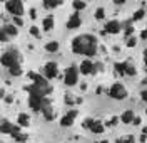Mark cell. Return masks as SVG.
Returning <instances> with one entry per match:
<instances>
[{
	"instance_id": "15",
	"label": "cell",
	"mask_w": 147,
	"mask_h": 143,
	"mask_svg": "<svg viewBox=\"0 0 147 143\" xmlns=\"http://www.w3.org/2000/svg\"><path fill=\"white\" fill-rule=\"evenodd\" d=\"M134 118H136V114H134L132 109H127V111H124V113L120 114V121H122V123H125V125L134 123Z\"/></svg>"
},
{
	"instance_id": "14",
	"label": "cell",
	"mask_w": 147,
	"mask_h": 143,
	"mask_svg": "<svg viewBox=\"0 0 147 143\" xmlns=\"http://www.w3.org/2000/svg\"><path fill=\"white\" fill-rule=\"evenodd\" d=\"M65 25H67V29H72V30L74 29H79L80 25H82L80 15H79V14H72V15L67 19V24H65Z\"/></svg>"
},
{
	"instance_id": "35",
	"label": "cell",
	"mask_w": 147,
	"mask_h": 143,
	"mask_svg": "<svg viewBox=\"0 0 147 143\" xmlns=\"http://www.w3.org/2000/svg\"><path fill=\"white\" fill-rule=\"evenodd\" d=\"M130 34H132V27H127V29H125V36L130 37Z\"/></svg>"
},
{
	"instance_id": "19",
	"label": "cell",
	"mask_w": 147,
	"mask_h": 143,
	"mask_svg": "<svg viewBox=\"0 0 147 143\" xmlns=\"http://www.w3.org/2000/svg\"><path fill=\"white\" fill-rule=\"evenodd\" d=\"M44 118H45L47 121H52L54 120V116H55V111H54V108H52V105H49L47 108H44Z\"/></svg>"
},
{
	"instance_id": "11",
	"label": "cell",
	"mask_w": 147,
	"mask_h": 143,
	"mask_svg": "<svg viewBox=\"0 0 147 143\" xmlns=\"http://www.w3.org/2000/svg\"><path fill=\"white\" fill-rule=\"evenodd\" d=\"M44 74H45V79H54V77H57V74H59L57 62H54V61L47 62L45 67H44Z\"/></svg>"
},
{
	"instance_id": "24",
	"label": "cell",
	"mask_w": 147,
	"mask_h": 143,
	"mask_svg": "<svg viewBox=\"0 0 147 143\" xmlns=\"http://www.w3.org/2000/svg\"><path fill=\"white\" fill-rule=\"evenodd\" d=\"M72 5H74V9H75V10H84L85 7H87V2H82V0H75Z\"/></svg>"
},
{
	"instance_id": "42",
	"label": "cell",
	"mask_w": 147,
	"mask_h": 143,
	"mask_svg": "<svg viewBox=\"0 0 147 143\" xmlns=\"http://www.w3.org/2000/svg\"><path fill=\"white\" fill-rule=\"evenodd\" d=\"M2 96H3V89H2V88H0V98H2Z\"/></svg>"
},
{
	"instance_id": "39",
	"label": "cell",
	"mask_w": 147,
	"mask_h": 143,
	"mask_svg": "<svg viewBox=\"0 0 147 143\" xmlns=\"http://www.w3.org/2000/svg\"><path fill=\"white\" fill-rule=\"evenodd\" d=\"M134 125H140V118H139V116L134 118Z\"/></svg>"
},
{
	"instance_id": "1",
	"label": "cell",
	"mask_w": 147,
	"mask_h": 143,
	"mask_svg": "<svg viewBox=\"0 0 147 143\" xmlns=\"http://www.w3.org/2000/svg\"><path fill=\"white\" fill-rule=\"evenodd\" d=\"M74 54H82V56L92 57L97 54V37L92 34H82L77 36L72 40Z\"/></svg>"
},
{
	"instance_id": "30",
	"label": "cell",
	"mask_w": 147,
	"mask_h": 143,
	"mask_svg": "<svg viewBox=\"0 0 147 143\" xmlns=\"http://www.w3.org/2000/svg\"><path fill=\"white\" fill-rule=\"evenodd\" d=\"M125 40H127V42H125V44H127V47H136V44H137L136 37H127Z\"/></svg>"
},
{
	"instance_id": "36",
	"label": "cell",
	"mask_w": 147,
	"mask_h": 143,
	"mask_svg": "<svg viewBox=\"0 0 147 143\" xmlns=\"http://www.w3.org/2000/svg\"><path fill=\"white\" fill-rule=\"evenodd\" d=\"M140 39H147V29H146V30H142V32H140Z\"/></svg>"
},
{
	"instance_id": "17",
	"label": "cell",
	"mask_w": 147,
	"mask_h": 143,
	"mask_svg": "<svg viewBox=\"0 0 147 143\" xmlns=\"http://www.w3.org/2000/svg\"><path fill=\"white\" fill-rule=\"evenodd\" d=\"M3 30H5V34L9 36V37H15L18 34V29H17V25H13V24H5L3 25Z\"/></svg>"
},
{
	"instance_id": "12",
	"label": "cell",
	"mask_w": 147,
	"mask_h": 143,
	"mask_svg": "<svg viewBox=\"0 0 147 143\" xmlns=\"http://www.w3.org/2000/svg\"><path fill=\"white\" fill-rule=\"evenodd\" d=\"M79 71H80V74H85V76L94 74V73H95V64L92 62L90 59H85V61H82V62H80Z\"/></svg>"
},
{
	"instance_id": "21",
	"label": "cell",
	"mask_w": 147,
	"mask_h": 143,
	"mask_svg": "<svg viewBox=\"0 0 147 143\" xmlns=\"http://www.w3.org/2000/svg\"><path fill=\"white\" fill-rule=\"evenodd\" d=\"M59 47H60V46H59V42H57V40H50V42H47V44H45V51H47V52H57Z\"/></svg>"
},
{
	"instance_id": "37",
	"label": "cell",
	"mask_w": 147,
	"mask_h": 143,
	"mask_svg": "<svg viewBox=\"0 0 147 143\" xmlns=\"http://www.w3.org/2000/svg\"><path fill=\"white\" fill-rule=\"evenodd\" d=\"M65 103H69V105H72L74 101H72V98L70 96H65Z\"/></svg>"
},
{
	"instance_id": "22",
	"label": "cell",
	"mask_w": 147,
	"mask_h": 143,
	"mask_svg": "<svg viewBox=\"0 0 147 143\" xmlns=\"http://www.w3.org/2000/svg\"><path fill=\"white\" fill-rule=\"evenodd\" d=\"M9 73L10 74H12V76H22V73H24V71H22V66H20V64H17V66H12L9 69Z\"/></svg>"
},
{
	"instance_id": "32",
	"label": "cell",
	"mask_w": 147,
	"mask_h": 143,
	"mask_svg": "<svg viewBox=\"0 0 147 143\" xmlns=\"http://www.w3.org/2000/svg\"><path fill=\"white\" fill-rule=\"evenodd\" d=\"M7 40H9V36L5 34L3 29H0V42H7Z\"/></svg>"
},
{
	"instance_id": "8",
	"label": "cell",
	"mask_w": 147,
	"mask_h": 143,
	"mask_svg": "<svg viewBox=\"0 0 147 143\" xmlns=\"http://www.w3.org/2000/svg\"><path fill=\"white\" fill-rule=\"evenodd\" d=\"M84 126H85V128H89L92 133H95V135L104 133V130H105L104 123L99 121V120H94V118H87V120H85V123H84Z\"/></svg>"
},
{
	"instance_id": "6",
	"label": "cell",
	"mask_w": 147,
	"mask_h": 143,
	"mask_svg": "<svg viewBox=\"0 0 147 143\" xmlns=\"http://www.w3.org/2000/svg\"><path fill=\"white\" fill-rule=\"evenodd\" d=\"M64 83H65V86H75L77 83H79V69H77L75 66L67 67Z\"/></svg>"
},
{
	"instance_id": "38",
	"label": "cell",
	"mask_w": 147,
	"mask_h": 143,
	"mask_svg": "<svg viewBox=\"0 0 147 143\" xmlns=\"http://www.w3.org/2000/svg\"><path fill=\"white\" fill-rule=\"evenodd\" d=\"M144 62H146V66H147V47L144 49Z\"/></svg>"
},
{
	"instance_id": "4",
	"label": "cell",
	"mask_w": 147,
	"mask_h": 143,
	"mask_svg": "<svg viewBox=\"0 0 147 143\" xmlns=\"http://www.w3.org/2000/svg\"><path fill=\"white\" fill-rule=\"evenodd\" d=\"M5 9L13 17H22L24 12H25V7H24V3L20 0H9V2H5Z\"/></svg>"
},
{
	"instance_id": "3",
	"label": "cell",
	"mask_w": 147,
	"mask_h": 143,
	"mask_svg": "<svg viewBox=\"0 0 147 143\" xmlns=\"http://www.w3.org/2000/svg\"><path fill=\"white\" fill-rule=\"evenodd\" d=\"M50 105V101L44 96H28V106L32 111H44V108Z\"/></svg>"
},
{
	"instance_id": "34",
	"label": "cell",
	"mask_w": 147,
	"mask_h": 143,
	"mask_svg": "<svg viewBox=\"0 0 147 143\" xmlns=\"http://www.w3.org/2000/svg\"><path fill=\"white\" fill-rule=\"evenodd\" d=\"M140 98H142V101H146L147 103V89H144V91L140 93Z\"/></svg>"
},
{
	"instance_id": "26",
	"label": "cell",
	"mask_w": 147,
	"mask_h": 143,
	"mask_svg": "<svg viewBox=\"0 0 147 143\" xmlns=\"http://www.w3.org/2000/svg\"><path fill=\"white\" fill-rule=\"evenodd\" d=\"M115 143H136V138L134 136H125V138H117Z\"/></svg>"
},
{
	"instance_id": "28",
	"label": "cell",
	"mask_w": 147,
	"mask_h": 143,
	"mask_svg": "<svg viewBox=\"0 0 147 143\" xmlns=\"http://www.w3.org/2000/svg\"><path fill=\"white\" fill-rule=\"evenodd\" d=\"M13 138H15V142H18V143L27 142V135H24V133H17V135H13Z\"/></svg>"
},
{
	"instance_id": "23",
	"label": "cell",
	"mask_w": 147,
	"mask_h": 143,
	"mask_svg": "<svg viewBox=\"0 0 147 143\" xmlns=\"http://www.w3.org/2000/svg\"><path fill=\"white\" fill-rule=\"evenodd\" d=\"M59 5H62V2H54V0H44V7H45V9H55V7H59Z\"/></svg>"
},
{
	"instance_id": "31",
	"label": "cell",
	"mask_w": 147,
	"mask_h": 143,
	"mask_svg": "<svg viewBox=\"0 0 147 143\" xmlns=\"http://www.w3.org/2000/svg\"><path fill=\"white\" fill-rule=\"evenodd\" d=\"M30 34H32L34 37H40V30H38V27H37V25H32V27H30Z\"/></svg>"
},
{
	"instance_id": "7",
	"label": "cell",
	"mask_w": 147,
	"mask_h": 143,
	"mask_svg": "<svg viewBox=\"0 0 147 143\" xmlns=\"http://www.w3.org/2000/svg\"><path fill=\"white\" fill-rule=\"evenodd\" d=\"M28 77L34 81V84H35V86L42 88L47 94H50V93H52V88H50V84H49V81H47L45 77H42L40 74H35V73H28Z\"/></svg>"
},
{
	"instance_id": "33",
	"label": "cell",
	"mask_w": 147,
	"mask_h": 143,
	"mask_svg": "<svg viewBox=\"0 0 147 143\" xmlns=\"http://www.w3.org/2000/svg\"><path fill=\"white\" fill-rule=\"evenodd\" d=\"M24 22H22V19L20 17H13V25H22Z\"/></svg>"
},
{
	"instance_id": "27",
	"label": "cell",
	"mask_w": 147,
	"mask_h": 143,
	"mask_svg": "<svg viewBox=\"0 0 147 143\" xmlns=\"http://www.w3.org/2000/svg\"><path fill=\"white\" fill-rule=\"evenodd\" d=\"M104 17H105V10L102 9V7H99V9L95 10V19H97V20H102Z\"/></svg>"
},
{
	"instance_id": "25",
	"label": "cell",
	"mask_w": 147,
	"mask_h": 143,
	"mask_svg": "<svg viewBox=\"0 0 147 143\" xmlns=\"http://www.w3.org/2000/svg\"><path fill=\"white\" fill-rule=\"evenodd\" d=\"M144 15H146V10L139 9V10L134 12V17H132V19H134V20H140V19H144Z\"/></svg>"
},
{
	"instance_id": "13",
	"label": "cell",
	"mask_w": 147,
	"mask_h": 143,
	"mask_svg": "<svg viewBox=\"0 0 147 143\" xmlns=\"http://www.w3.org/2000/svg\"><path fill=\"white\" fill-rule=\"evenodd\" d=\"M104 30H105L107 34H119L120 30H122V25H120L119 20H109V22L105 24Z\"/></svg>"
},
{
	"instance_id": "40",
	"label": "cell",
	"mask_w": 147,
	"mask_h": 143,
	"mask_svg": "<svg viewBox=\"0 0 147 143\" xmlns=\"http://www.w3.org/2000/svg\"><path fill=\"white\" fill-rule=\"evenodd\" d=\"M30 17H32V19H35V17H37V14H35V10H30Z\"/></svg>"
},
{
	"instance_id": "41",
	"label": "cell",
	"mask_w": 147,
	"mask_h": 143,
	"mask_svg": "<svg viewBox=\"0 0 147 143\" xmlns=\"http://www.w3.org/2000/svg\"><path fill=\"white\" fill-rule=\"evenodd\" d=\"M117 123V118H115V116H114V118H112V120H110V123L109 125H115Z\"/></svg>"
},
{
	"instance_id": "9",
	"label": "cell",
	"mask_w": 147,
	"mask_h": 143,
	"mask_svg": "<svg viewBox=\"0 0 147 143\" xmlns=\"http://www.w3.org/2000/svg\"><path fill=\"white\" fill-rule=\"evenodd\" d=\"M0 133H3V135H17L20 133V126L18 125H13V123H10V121H7V120H3L2 123H0Z\"/></svg>"
},
{
	"instance_id": "5",
	"label": "cell",
	"mask_w": 147,
	"mask_h": 143,
	"mask_svg": "<svg viewBox=\"0 0 147 143\" xmlns=\"http://www.w3.org/2000/svg\"><path fill=\"white\" fill-rule=\"evenodd\" d=\"M109 96L112 99H125L127 98V89L125 86L120 84V83H114V84L109 88Z\"/></svg>"
},
{
	"instance_id": "2",
	"label": "cell",
	"mask_w": 147,
	"mask_h": 143,
	"mask_svg": "<svg viewBox=\"0 0 147 143\" xmlns=\"http://www.w3.org/2000/svg\"><path fill=\"white\" fill-rule=\"evenodd\" d=\"M0 64L5 67H12V66H17L20 64V54H18L15 49H10L7 52H3L2 56H0Z\"/></svg>"
},
{
	"instance_id": "29",
	"label": "cell",
	"mask_w": 147,
	"mask_h": 143,
	"mask_svg": "<svg viewBox=\"0 0 147 143\" xmlns=\"http://www.w3.org/2000/svg\"><path fill=\"white\" fill-rule=\"evenodd\" d=\"M134 74H136V67L127 62V71H125V76H134Z\"/></svg>"
},
{
	"instance_id": "18",
	"label": "cell",
	"mask_w": 147,
	"mask_h": 143,
	"mask_svg": "<svg viewBox=\"0 0 147 143\" xmlns=\"http://www.w3.org/2000/svg\"><path fill=\"white\" fill-rule=\"evenodd\" d=\"M17 125L18 126H28L30 125V116L27 113H20L17 116Z\"/></svg>"
},
{
	"instance_id": "10",
	"label": "cell",
	"mask_w": 147,
	"mask_h": 143,
	"mask_svg": "<svg viewBox=\"0 0 147 143\" xmlns=\"http://www.w3.org/2000/svg\"><path fill=\"white\" fill-rule=\"evenodd\" d=\"M77 114H79V111H77V109H70V111H67V113L60 118V126H64V128L72 126L74 121H75V118H77Z\"/></svg>"
},
{
	"instance_id": "16",
	"label": "cell",
	"mask_w": 147,
	"mask_h": 143,
	"mask_svg": "<svg viewBox=\"0 0 147 143\" xmlns=\"http://www.w3.org/2000/svg\"><path fill=\"white\" fill-rule=\"evenodd\" d=\"M55 25V19H54V15H47L45 19L42 20V27H44V30H52Z\"/></svg>"
},
{
	"instance_id": "43",
	"label": "cell",
	"mask_w": 147,
	"mask_h": 143,
	"mask_svg": "<svg viewBox=\"0 0 147 143\" xmlns=\"http://www.w3.org/2000/svg\"><path fill=\"white\" fill-rule=\"evenodd\" d=\"M100 143H109V142H107V140H102V142Z\"/></svg>"
},
{
	"instance_id": "20",
	"label": "cell",
	"mask_w": 147,
	"mask_h": 143,
	"mask_svg": "<svg viewBox=\"0 0 147 143\" xmlns=\"http://www.w3.org/2000/svg\"><path fill=\"white\" fill-rule=\"evenodd\" d=\"M115 73L120 76H125V71H127V62H115Z\"/></svg>"
}]
</instances>
